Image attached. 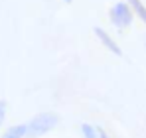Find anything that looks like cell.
<instances>
[{
  "label": "cell",
  "instance_id": "cell-8",
  "mask_svg": "<svg viewBox=\"0 0 146 138\" xmlns=\"http://www.w3.org/2000/svg\"><path fill=\"white\" fill-rule=\"evenodd\" d=\"M97 136H99V138H109V134H107L103 128H97Z\"/></svg>",
  "mask_w": 146,
  "mask_h": 138
},
{
  "label": "cell",
  "instance_id": "cell-5",
  "mask_svg": "<svg viewBox=\"0 0 146 138\" xmlns=\"http://www.w3.org/2000/svg\"><path fill=\"white\" fill-rule=\"evenodd\" d=\"M26 136V124H16V126H10L2 138H24Z\"/></svg>",
  "mask_w": 146,
  "mask_h": 138
},
{
  "label": "cell",
  "instance_id": "cell-6",
  "mask_svg": "<svg viewBox=\"0 0 146 138\" xmlns=\"http://www.w3.org/2000/svg\"><path fill=\"white\" fill-rule=\"evenodd\" d=\"M81 134L83 138H97V128L85 122V124H81Z\"/></svg>",
  "mask_w": 146,
  "mask_h": 138
},
{
  "label": "cell",
  "instance_id": "cell-4",
  "mask_svg": "<svg viewBox=\"0 0 146 138\" xmlns=\"http://www.w3.org/2000/svg\"><path fill=\"white\" fill-rule=\"evenodd\" d=\"M126 4L130 6L132 14H134V16H138V18L146 24V6H144V2H142V0H128Z\"/></svg>",
  "mask_w": 146,
  "mask_h": 138
},
{
  "label": "cell",
  "instance_id": "cell-9",
  "mask_svg": "<svg viewBox=\"0 0 146 138\" xmlns=\"http://www.w3.org/2000/svg\"><path fill=\"white\" fill-rule=\"evenodd\" d=\"M65 2H67V4H71V2H73V0H65Z\"/></svg>",
  "mask_w": 146,
  "mask_h": 138
},
{
  "label": "cell",
  "instance_id": "cell-1",
  "mask_svg": "<svg viewBox=\"0 0 146 138\" xmlns=\"http://www.w3.org/2000/svg\"><path fill=\"white\" fill-rule=\"evenodd\" d=\"M59 122V116L55 113H40L26 124V136L28 138H40L46 132L53 130Z\"/></svg>",
  "mask_w": 146,
  "mask_h": 138
},
{
  "label": "cell",
  "instance_id": "cell-3",
  "mask_svg": "<svg viewBox=\"0 0 146 138\" xmlns=\"http://www.w3.org/2000/svg\"><path fill=\"white\" fill-rule=\"evenodd\" d=\"M93 32H95V36L99 38V42L107 47L109 51H113L115 55H122V49L119 47V44H117V42H115V40H113V38H111V36H109V34L103 30V28H95Z\"/></svg>",
  "mask_w": 146,
  "mask_h": 138
},
{
  "label": "cell",
  "instance_id": "cell-2",
  "mask_svg": "<svg viewBox=\"0 0 146 138\" xmlns=\"http://www.w3.org/2000/svg\"><path fill=\"white\" fill-rule=\"evenodd\" d=\"M132 18H134V14H132L130 6L126 2H119V4H115L111 8V22H113L115 28H119V30L128 28L132 24Z\"/></svg>",
  "mask_w": 146,
  "mask_h": 138
},
{
  "label": "cell",
  "instance_id": "cell-7",
  "mask_svg": "<svg viewBox=\"0 0 146 138\" xmlns=\"http://www.w3.org/2000/svg\"><path fill=\"white\" fill-rule=\"evenodd\" d=\"M4 116H6V103H4V101H0V128H2Z\"/></svg>",
  "mask_w": 146,
  "mask_h": 138
}]
</instances>
